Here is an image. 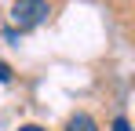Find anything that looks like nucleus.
Masks as SVG:
<instances>
[{"instance_id":"nucleus-1","label":"nucleus","mask_w":135,"mask_h":131,"mask_svg":"<svg viewBox=\"0 0 135 131\" xmlns=\"http://www.w3.org/2000/svg\"><path fill=\"white\" fill-rule=\"evenodd\" d=\"M47 15H51V4H44V0H18V4H11V22L18 26V33L47 22Z\"/></svg>"},{"instance_id":"nucleus-2","label":"nucleus","mask_w":135,"mask_h":131,"mask_svg":"<svg viewBox=\"0 0 135 131\" xmlns=\"http://www.w3.org/2000/svg\"><path fill=\"white\" fill-rule=\"evenodd\" d=\"M62 131H99V124H95V117L91 113H73L66 120V128Z\"/></svg>"},{"instance_id":"nucleus-3","label":"nucleus","mask_w":135,"mask_h":131,"mask_svg":"<svg viewBox=\"0 0 135 131\" xmlns=\"http://www.w3.org/2000/svg\"><path fill=\"white\" fill-rule=\"evenodd\" d=\"M110 131H132V124H128V117H113Z\"/></svg>"},{"instance_id":"nucleus-4","label":"nucleus","mask_w":135,"mask_h":131,"mask_svg":"<svg viewBox=\"0 0 135 131\" xmlns=\"http://www.w3.org/2000/svg\"><path fill=\"white\" fill-rule=\"evenodd\" d=\"M11 77H15V73H11V66L0 58V84H11Z\"/></svg>"},{"instance_id":"nucleus-5","label":"nucleus","mask_w":135,"mask_h":131,"mask_svg":"<svg viewBox=\"0 0 135 131\" xmlns=\"http://www.w3.org/2000/svg\"><path fill=\"white\" fill-rule=\"evenodd\" d=\"M18 131H47V128H40V124H22Z\"/></svg>"}]
</instances>
